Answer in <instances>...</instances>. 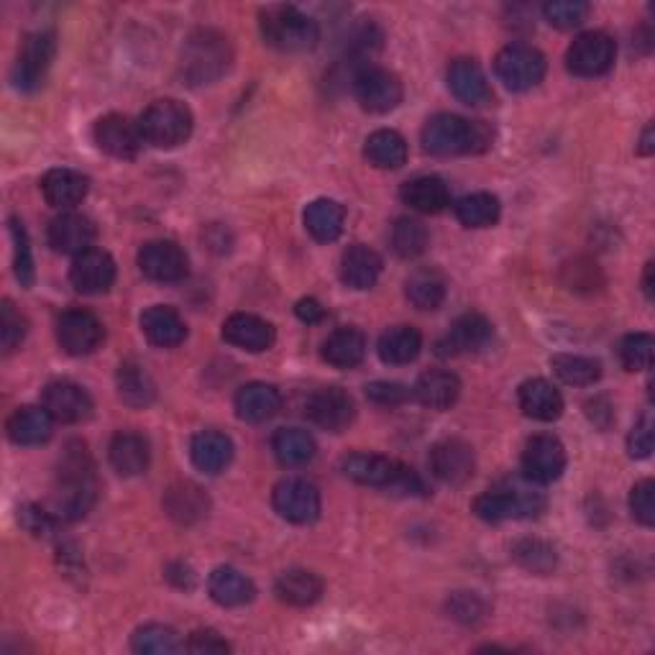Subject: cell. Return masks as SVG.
Instances as JSON below:
<instances>
[{"instance_id": "7a4b0ae2", "label": "cell", "mask_w": 655, "mask_h": 655, "mask_svg": "<svg viewBox=\"0 0 655 655\" xmlns=\"http://www.w3.org/2000/svg\"><path fill=\"white\" fill-rule=\"evenodd\" d=\"M341 471L356 484L385 489L397 497H428V487L418 471L405 467L402 461L379 453H351L341 463Z\"/></svg>"}, {"instance_id": "83f0119b", "label": "cell", "mask_w": 655, "mask_h": 655, "mask_svg": "<svg viewBox=\"0 0 655 655\" xmlns=\"http://www.w3.org/2000/svg\"><path fill=\"white\" fill-rule=\"evenodd\" d=\"M190 459H193L197 471L215 477L226 471L228 463L234 461V441L218 430H203L190 443Z\"/></svg>"}, {"instance_id": "ee69618b", "label": "cell", "mask_w": 655, "mask_h": 655, "mask_svg": "<svg viewBox=\"0 0 655 655\" xmlns=\"http://www.w3.org/2000/svg\"><path fill=\"white\" fill-rule=\"evenodd\" d=\"M405 293L418 310H438L446 300V279L438 269H418L405 282Z\"/></svg>"}, {"instance_id": "7402d4cb", "label": "cell", "mask_w": 655, "mask_h": 655, "mask_svg": "<svg viewBox=\"0 0 655 655\" xmlns=\"http://www.w3.org/2000/svg\"><path fill=\"white\" fill-rule=\"evenodd\" d=\"M223 338H226V344L242 348V351L262 354L275 346L277 334H275V326L259 318V315L234 313L226 323H223Z\"/></svg>"}, {"instance_id": "30bf717a", "label": "cell", "mask_w": 655, "mask_h": 655, "mask_svg": "<svg viewBox=\"0 0 655 655\" xmlns=\"http://www.w3.org/2000/svg\"><path fill=\"white\" fill-rule=\"evenodd\" d=\"M617 60L615 39L604 31H584L571 41L566 52V70L576 78H602Z\"/></svg>"}, {"instance_id": "5b68a950", "label": "cell", "mask_w": 655, "mask_h": 655, "mask_svg": "<svg viewBox=\"0 0 655 655\" xmlns=\"http://www.w3.org/2000/svg\"><path fill=\"white\" fill-rule=\"evenodd\" d=\"M259 29L264 41L277 52H305L318 44V23L295 6H267L259 13Z\"/></svg>"}, {"instance_id": "b9f144b4", "label": "cell", "mask_w": 655, "mask_h": 655, "mask_svg": "<svg viewBox=\"0 0 655 655\" xmlns=\"http://www.w3.org/2000/svg\"><path fill=\"white\" fill-rule=\"evenodd\" d=\"M364 154L379 170H400L408 162V141L392 129H379L367 139Z\"/></svg>"}, {"instance_id": "4fadbf2b", "label": "cell", "mask_w": 655, "mask_h": 655, "mask_svg": "<svg viewBox=\"0 0 655 655\" xmlns=\"http://www.w3.org/2000/svg\"><path fill=\"white\" fill-rule=\"evenodd\" d=\"M566 449L555 436H533L522 451V474L528 482L553 484L566 471Z\"/></svg>"}, {"instance_id": "9a60e30c", "label": "cell", "mask_w": 655, "mask_h": 655, "mask_svg": "<svg viewBox=\"0 0 655 655\" xmlns=\"http://www.w3.org/2000/svg\"><path fill=\"white\" fill-rule=\"evenodd\" d=\"M430 471H433L436 479H441L443 484L449 487H461L467 484L477 471V456L474 449L461 438H446V441H438L433 449H430Z\"/></svg>"}, {"instance_id": "836d02e7", "label": "cell", "mask_w": 655, "mask_h": 655, "mask_svg": "<svg viewBox=\"0 0 655 655\" xmlns=\"http://www.w3.org/2000/svg\"><path fill=\"white\" fill-rule=\"evenodd\" d=\"M141 330L149 338V344L160 348H174L187 338V326L180 318V313L167 305H154L141 315Z\"/></svg>"}, {"instance_id": "8fae6325", "label": "cell", "mask_w": 655, "mask_h": 655, "mask_svg": "<svg viewBox=\"0 0 655 655\" xmlns=\"http://www.w3.org/2000/svg\"><path fill=\"white\" fill-rule=\"evenodd\" d=\"M272 508L293 525H310L320 518V492L308 479L287 477L272 492Z\"/></svg>"}, {"instance_id": "9f6ffc18", "label": "cell", "mask_w": 655, "mask_h": 655, "mask_svg": "<svg viewBox=\"0 0 655 655\" xmlns=\"http://www.w3.org/2000/svg\"><path fill=\"white\" fill-rule=\"evenodd\" d=\"M19 522L37 538H54L60 530V518L54 512H47L39 504H23L19 510Z\"/></svg>"}, {"instance_id": "f5cc1de1", "label": "cell", "mask_w": 655, "mask_h": 655, "mask_svg": "<svg viewBox=\"0 0 655 655\" xmlns=\"http://www.w3.org/2000/svg\"><path fill=\"white\" fill-rule=\"evenodd\" d=\"M543 16L551 27L569 31L582 27L589 16V3L582 0H551V3L543 6Z\"/></svg>"}, {"instance_id": "11a10c76", "label": "cell", "mask_w": 655, "mask_h": 655, "mask_svg": "<svg viewBox=\"0 0 655 655\" xmlns=\"http://www.w3.org/2000/svg\"><path fill=\"white\" fill-rule=\"evenodd\" d=\"M23 338H27V320L13 308L11 300H6L0 308V344H3V351L13 354L23 344Z\"/></svg>"}, {"instance_id": "ba28073f", "label": "cell", "mask_w": 655, "mask_h": 655, "mask_svg": "<svg viewBox=\"0 0 655 655\" xmlns=\"http://www.w3.org/2000/svg\"><path fill=\"white\" fill-rule=\"evenodd\" d=\"M57 57V34L54 31H34L23 39L19 49V57H16L11 82L16 90L21 93H37V90L44 85L49 70H52V62Z\"/></svg>"}, {"instance_id": "1f68e13d", "label": "cell", "mask_w": 655, "mask_h": 655, "mask_svg": "<svg viewBox=\"0 0 655 655\" xmlns=\"http://www.w3.org/2000/svg\"><path fill=\"white\" fill-rule=\"evenodd\" d=\"M381 277V256L375 248L354 244L341 256V279L351 289H371Z\"/></svg>"}, {"instance_id": "6f0895ef", "label": "cell", "mask_w": 655, "mask_h": 655, "mask_svg": "<svg viewBox=\"0 0 655 655\" xmlns=\"http://www.w3.org/2000/svg\"><path fill=\"white\" fill-rule=\"evenodd\" d=\"M630 512L645 528L655 525V484L651 479H643L630 492Z\"/></svg>"}, {"instance_id": "f35d334b", "label": "cell", "mask_w": 655, "mask_h": 655, "mask_svg": "<svg viewBox=\"0 0 655 655\" xmlns=\"http://www.w3.org/2000/svg\"><path fill=\"white\" fill-rule=\"evenodd\" d=\"M115 387L123 405L134 410H146L156 400V385L149 377V371L136 361H123L115 375Z\"/></svg>"}, {"instance_id": "8d00e7d4", "label": "cell", "mask_w": 655, "mask_h": 655, "mask_svg": "<svg viewBox=\"0 0 655 655\" xmlns=\"http://www.w3.org/2000/svg\"><path fill=\"white\" fill-rule=\"evenodd\" d=\"M275 594L289 607H310L323 596V579L308 569H289L277 576Z\"/></svg>"}, {"instance_id": "3957f363", "label": "cell", "mask_w": 655, "mask_h": 655, "mask_svg": "<svg viewBox=\"0 0 655 655\" xmlns=\"http://www.w3.org/2000/svg\"><path fill=\"white\" fill-rule=\"evenodd\" d=\"M492 129L482 121H469L456 113H438L422 129V146L436 156L482 154L492 146Z\"/></svg>"}, {"instance_id": "94428289", "label": "cell", "mask_w": 655, "mask_h": 655, "mask_svg": "<svg viewBox=\"0 0 655 655\" xmlns=\"http://www.w3.org/2000/svg\"><path fill=\"white\" fill-rule=\"evenodd\" d=\"M185 648L195 655H223L231 651V645L215 630H195Z\"/></svg>"}, {"instance_id": "484cf974", "label": "cell", "mask_w": 655, "mask_h": 655, "mask_svg": "<svg viewBox=\"0 0 655 655\" xmlns=\"http://www.w3.org/2000/svg\"><path fill=\"white\" fill-rule=\"evenodd\" d=\"M108 459L121 477H139L149 469L152 451H149V441L144 436L134 433V430H121L108 446Z\"/></svg>"}, {"instance_id": "ac0fdd59", "label": "cell", "mask_w": 655, "mask_h": 655, "mask_svg": "<svg viewBox=\"0 0 655 655\" xmlns=\"http://www.w3.org/2000/svg\"><path fill=\"white\" fill-rule=\"evenodd\" d=\"M139 269L146 279L170 285V282L187 277L190 262L187 254L174 242H149L139 252Z\"/></svg>"}, {"instance_id": "e575fe53", "label": "cell", "mask_w": 655, "mask_h": 655, "mask_svg": "<svg viewBox=\"0 0 655 655\" xmlns=\"http://www.w3.org/2000/svg\"><path fill=\"white\" fill-rule=\"evenodd\" d=\"M207 592L221 607H244L256 596V586L234 566H218L207 579Z\"/></svg>"}, {"instance_id": "ffe728a7", "label": "cell", "mask_w": 655, "mask_h": 655, "mask_svg": "<svg viewBox=\"0 0 655 655\" xmlns=\"http://www.w3.org/2000/svg\"><path fill=\"white\" fill-rule=\"evenodd\" d=\"M72 287L82 295H103L115 282V262L103 248H88L85 254L74 256L70 267Z\"/></svg>"}, {"instance_id": "6da1fadb", "label": "cell", "mask_w": 655, "mask_h": 655, "mask_svg": "<svg viewBox=\"0 0 655 655\" xmlns=\"http://www.w3.org/2000/svg\"><path fill=\"white\" fill-rule=\"evenodd\" d=\"M98 474L85 443L74 441L64 449L52 487V512L64 522H78L95 508Z\"/></svg>"}, {"instance_id": "f907efd6", "label": "cell", "mask_w": 655, "mask_h": 655, "mask_svg": "<svg viewBox=\"0 0 655 655\" xmlns=\"http://www.w3.org/2000/svg\"><path fill=\"white\" fill-rule=\"evenodd\" d=\"M655 341L651 334H630L620 344V359L627 371H648L653 367Z\"/></svg>"}, {"instance_id": "816d5d0a", "label": "cell", "mask_w": 655, "mask_h": 655, "mask_svg": "<svg viewBox=\"0 0 655 655\" xmlns=\"http://www.w3.org/2000/svg\"><path fill=\"white\" fill-rule=\"evenodd\" d=\"M11 236H13V267H16V277H19L21 287H31L37 279V269H34V256H31V244H29V234L23 228V223L19 218H11Z\"/></svg>"}, {"instance_id": "9c48e42d", "label": "cell", "mask_w": 655, "mask_h": 655, "mask_svg": "<svg viewBox=\"0 0 655 655\" xmlns=\"http://www.w3.org/2000/svg\"><path fill=\"white\" fill-rule=\"evenodd\" d=\"M494 72L512 93H525V90L541 85L545 72H549V62H545L541 49L530 44H510L497 54Z\"/></svg>"}, {"instance_id": "c3c4849f", "label": "cell", "mask_w": 655, "mask_h": 655, "mask_svg": "<svg viewBox=\"0 0 655 655\" xmlns=\"http://www.w3.org/2000/svg\"><path fill=\"white\" fill-rule=\"evenodd\" d=\"M131 648L141 655H172L182 651V643L172 627L144 625L131 635Z\"/></svg>"}, {"instance_id": "60d3db41", "label": "cell", "mask_w": 655, "mask_h": 655, "mask_svg": "<svg viewBox=\"0 0 655 655\" xmlns=\"http://www.w3.org/2000/svg\"><path fill=\"white\" fill-rule=\"evenodd\" d=\"M379 359L385 364H392V367H402V364H410L420 356L422 351V336L418 328L412 326H395L381 334L379 338Z\"/></svg>"}, {"instance_id": "4316f807", "label": "cell", "mask_w": 655, "mask_h": 655, "mask_svg": "<svg viewBox=\"0 0 655 655\" xmlns=\"http://www.w3.org/2000/svg\"><path fill=\"white\" fill-rule=\"evenodd\" d=\"M90 190V180L85 174L78 170H68V167H57L49 170L41 180V193H44V201L52 207H68L80 205L88 197Z\"/></svg>"}, {"instance_id": "d6986e66", "label": "cell", "mask_w": 655, "mask_h": 655, "mask_svg": "<svg viewBox=\"0 0 655 655\" xmlns=\"http://www.w3.org/2000/svg\"><path fill=\"white\" fill-rule=\"evenodd\" d=\"M494 336L492 323H489L484 315L479 313H467L461 318L453 320V326L449 328L441 341L436 344V354L438 356H461V354H477L482 351L484 346H489Z\"/></svg>"}, {"instance_id": "2e32d148", "label": "cell", "mask_w": 655, "mask_h": 655, "mask_svg": "<svg viewBox=\"0 0 655 655\" xmlns=\"http://www.w3.org/2000/svg\"><path fill=\"white\" fill-rule=\"evenodd\" d=\"M305 415L313 426L328 433H341L356 420V402L341 387H323L305 405Z\"/></svg>"}, {"instance_id": "5bb4252c", "label": "cell", "mask_w": 655, "mask_h": 655, "mask_svg": "<svg viewBox=\"0 0 655 655\" xmlns=\"http://www.w3.org/2000/svg\"><path fill=\"white\" fill-rule=\"evenodd\" d=\"M105 338L103 323L90 310L72 308L57 320V341L70 356H90L101 348Z\"/></svg>"}, {"instance_id": "7dc6e473", "label": "cell", "mask_w": 655, "mask_h": 655, "mask_svg": "<svg viewBox=\"0 0 655 655\" xmlns=\"http://www.w3.org/2000/svg\"><path fill=\"white\" fill-rule=\"evenodd\" d=\"M512 559H515L522 569L530 571V574L549 576L553 574L555 563H559V555L551 543L538 541V538H525L512 545Z\"/></svg>"}, {"instance_id": "74e56055", "label": "cell", "mask_w": 655, "mask_h": 655, "mask_svg": "<svg viewBox=\"0 0 655 655\" xmlns=\"http://www.w3.org/2000/svg\"><path fill=\"white\" fill-rule=\"evenodd\" d=\"M346 226V211L341 203L330 201V197H318L305 207V228L308 234L320 244H334L344 234Z\"/></svg>"}, {"instance_id": "680465c9", "label": "cell", "mask_w": 655, "mask_h": 655, "mask_svg": "<svg viewBox=\"0 0 655 655\" xmlns=\"http://www.w3.org/2000/svg\"><path fill=\"white\" fill-rule=\"evenodd\" d=\"M653 443H655L653 412H645L643 418L635 422L633 433L627 436V453L633 456V459H648L653 453Z\"/></svg>"}, {"instance_id": "ab89813d", "label": "cell", "mask_w": 655, "mask_h": 655, "mask_svg": "<svg viewBox=\"0 0 655 655\" xmlns=\"http://www.w3.org/2000/svg\"><path fill=\"white\" fill-rule=\"evenodd\" d=\"M207 508H211V502H207V494L197 484H174L164 494V510L180 525H193V522L203 520L207 515Z\"/></svg>"}, {"instance_id": "f1b7e54d", "label": "cell", "mask_w": 655, "mask_h": 655, "mask_svg": "<svg viewBox=\"0 0 655 655\" xmlns=\"http://www.w3.org/2000/svg\"><path fill=\"white\" fill-rule=\"evenodd\" d=\"M518 402H520V410L525 412L528 418L541 420V422H553L563 415V397L559 389L545 379L522 381L518 389Z\"/></svg>"}, {"instance_id": "e7e4bbea", "label": "cell", "mask_w": 655, "mask_h": 655, "mask_svg": "<svg viewBox=\"0 0 655 655\" xmlns=\"http://www.w3.org/2000/svg\"><path fill=\"white\" fill-rule=\"evenodd\" d=\"M655 152V141H653V126H645L643 139H641V154L651 156Z\"/></svg>"}, {"instance_id": "f6af8a7d", "label": "cell", "mask_w": 655, "mask_h": 655, "mask_svg": "<svg viewBox=\"0 0 655 655\" xmlns=\"http://www.w3.org/2000/svg\"><path fill=\"white\" fill-rule=\"evenodd\" d=\"M453 211L461 226L489 228L500 221L502 205L492 193H471V195H463L461 201L453 205Z\"/></svg>"}, {"instance_id": "6125c7cd", "label": "cell", "mask_w": 655, "mask_h": 655, "mask_svg": "<svg viewBox=\"0 0 655 655\" xmlns=\"http://www.w3.org/2000/svg\"><path fill=\"white\" fill-rule=\"evenodd\" d=\"M586 415H589V420H592L594 426L602 428V430H607L612 422H615V410H612V405L604 400V397H594V400H589Z\"/></svg>"}, {"instance_id": "d6a6232c", "label": "cell", "mask_w": 655, "mask_h": 655, "mask_svg": "<svg viewBox=\"0 0 655 655\" xmlns=\"http://www.w3.org/2000/svg\"><path fill=\"white\" fill-rule=\"evenodd\" d=\"M52 422L54 418L47 412V408L23 405L8 418L6 430L16 446H41L52 438Z\"/></svg>"}, {"instance_id": "f546056e", "label": "cell", "mask_w": 655, "mask_h": 655, "mask_svg": "<svg viewBox=\"0 0 655 655\" xmlns=\"http://www.w3.org/2000/svg\"><path fill=\"white\" fill-rule=\"evenodd\" d=\"M236 415L246 422H267L282 410V395L267 381H248L236 392Z\"/></svg>"}, {"instance_id": "681fc988", "label": "cell", "mask_w": 655, "mask_h": 655, "mask_svg": "<svg viewBox=\"0 0 655 655\" xmlns=\"http://www.w3.org/2000/svg\"><path fill=\"white\" fill-rule=\"evenodd\" d=\"M430 244L428 228L422 226L420 221L412 218H400L392 228V248L397 256L402 259H418L420 254H426V248Z\"/></svg>"}, {"instance_id": "8992f818", "label": "cell", "mask_w": 655, "mask_h": 655, "mask_svg": "<svg viewBox=\"0 0 655 655\" xmlns=\"http://www.w3.org/2000/svg\"><path fill=\"white\" fill-rule=\"evenodd\" d=\"M193 111L180 101H156L141 113L139 129L146 144L156 149H174L193 136Z\"/></svg>"}, {"instance_id": "e0dca14e", "label": "cell", "mask_w": 655, "mask_h": 655, "mask_svg": "<svg viewBox=\"0 0 655 655\" xmlns=\"http://www.w3.org/2000/svg\"><path fill=\"white\" fill-rule=\"evenodd\" d=\"M93 139L101 152L123 162L136 160L141 152V144H144L139 123H131L126 115H119V113L98 119L93 129Z\"/></svg>"}, {"instance_id": "03108f58", "label": "cell", "mask_w": 655, "mask_h": 655, "mask_svg": "<svg viewBox=\"0 0 655 655\" xmlns=\"http://www.w3.org/2000/svg\"><path fill=\"white\" fill-rule=\"evenodd\" d=\"M643 289H645V295H648V300H653V264H648V267H645Z\"/></svg>"}, {"instance_id": "4dcf8cb0", "label": "cell", "mask_w": 655, "mask_h": 655, "mask_svg": "<svg viewBox=\"0 0 655 655\" xmlns=\"http://www.w3.org/2000/svg\"><path fill=\"white\" fill-rule=\"evenodd\" d=\"M402 203L410 205L412 211L436 215L443 213L451 205V190L441 177L436 174H422L402 185Z\"/></svg>"}, {"instance_id": "db71d44e", "label": "cell", "mask_w": 655, "mask_h": 655, "mask_svg": "<svg viewBox=\"0 0 655 655\" xmlns=\"http://www.w3.org/2000/svg\"><path fill=\"white\" fill-rule=\"evenodd\" d=\"M446 610H449V615L456 622H461V625H479V622H484L489 615V604L474 592L451 594Z\"/></svg>"}, {"instance_id": "d590c367", "label": "cell", "mask_w": 655, "mask_h": 655, "mask_svg": "<svg viewBox=\"0 0 655 655\" xmlns=\"http://www.w3.org/2000/svg\"><path fill=\"white\" fill-rule=\"evenodd\" d=\"M364 356H367V336L359 328H338L323 344V359L336 369H356Z\"/></svg>"}, {"instance_id": "bcb514c9", "label": "cell", "mask_w": 655, "mask_h": 655, "mask_svg": "<svg viewBox=\"0 0 655 655\" xmlns=\"http://www.w3.org/2000/svg\"><path fill=\"white\" fill-rule=\"evenodd\" d=\"M553 375L559 377L563 385L571 387H589L602 377V364L596 359H589V356H576V354H555L551 359Z\"/></svg>"}, {"instance_id": "7c38bea8", "label": "cell", "mask_w": 655, "mask_h": 655, "mask_svg": "<svg viewBox=\"0 0 655 655\" xmlns=\"http://www.w3.org/2000/svg\"><path fill=\"white\" fill-rule=\"evenodd\" d=\"M354 95L364 111L389 113L402 103V82L385 68H361L354 78Z\"/></svg>"}, {"instance_id": "277c9868", "label": "cell", "mask_w": 655, "mask_h": 655, "mask_svg": "<svg viewBox=\"0 0 655 655\" xmlns=\"http://www.w3.org/2000/svg\"><path fill=\"white\" fill-rule=\"evenodd\" d=\"M234 62L228 39L218 31L201 29L193 37H187L180 57V74L187 85H213L228 72Z\"/></svg>"}, {"instance_id": "be15d7a7", "label": "cell", "mask_w": 655, "mask_h": 655, "mask_svg": "<svg viewBox=\"0 0 655 655\" xmlns=\"http://www.w3.org/2000/svg\"><path fill=\"white\" fill-rule=\"evenodd\" d=\"M295 313L303 323H320L323 318H326V308H323L315 297H305V300L297 303Z\"/></svg>"}, {"instance_id": "603a6c76", "label": "cell", "mask_w": 655, "mask_h": 655, "mask_svg": "<svg viewBox=\"0 0 655 655\" xmlns=\"http://www.w3.org/2000/svg\"><path fill=\"white\" fill-rule=\"evenodd\" d=\"M449 88L463 105L484 108L494 101L492 85H489L484 70L474 60H456L449 68Z\"/></svg>"}, {"instance_id": "91938a15", "label": "cell", "mask_w": 655, "mask_h": 655, "mask_svg": "<svg viewBox=\"0 0 655 655\" xmlns=\"http://www.w3.org/2000/svg\"><path fill=\"white\" fill-rule=\"evenodd\" d=\"M410 395V389L400 385V381H371V385H367V397L375 405H381V408H395V405L408 402Z\"/></svg>"}, {"instance_id": "52a82bcc", "label": "cell", "mask_w": 655, "mask_h": 655, "mask_svg": "<svg viewBox=\"0 0 655 655\" xmlns=\"http://www.w3.org/2000/svg\"><path fill=\"white\" fill-rule=\"evenodd\" d=\"M543 492L530 487H504V489H489L479 494L471 512L484 522H504V520H520V518H538L545 510Z\"/></svg>"}, {"instance_id": "7bdbcfd3", "label": "cell", "mask_w": 655, "mask_h": 655, "mask_svg": "<svg viewBox=\"0 0 655 655\" xmlns=\"http://www.w3.org/2000/svg\"><path fill=\"white\" fill-rule=\"evenodd\" d=\"M272 451H275L282 467L297 469V467H305V463H310L315 459L318 446H315L308 430L282 428V430H277L275 438H272Z\"/></svg>"}, {"instance_id": "cb8c5ba5", "label": "cell", "mask_w": 655, "mask_h": 655, "mask_svg": "<svg viewBox=\"0 0 655 655\" xmlns=\"http://www.w3.org/2000/svg\"><path fill=\"white\" fill-rule=\"evenodd\" d=\"M95 226L80 213H62L49 223V246L60 254L80 256L93 248Z\"/></svg>"}, {"instance_id": "d4e9b609", "label": "cell", "mask_w": 655, "mask_h": 655, "mask_svg": "<svg viewBox=\"0 0 655 655\" xmlns=\"http://www.w3.org/2000/svg\"><path fill=\"white\" fill-rule=\"evenodd\" d=\"M415 400L428 410H451L461 397V379L453 371L428 369L422 371L412 387Z\"/></svg>"}, {"instance_id": "44dd1931", "label": "cell", "mask_w": 655, "mask_h": 655, "mask_svg": "<svg viewBox=\"0 0 655 655\" xmlns=\"http://www.w3.org/2000/svg\"><path fill=\"white\" fill-rule=\"evenodd\" d=\"M44 408L57 422L74 426V422L88 420L90 415H93L95 405L85 387L74 385V381H68V379H60V381H52V385H47Z\"/></svg>"}]
</instances>
